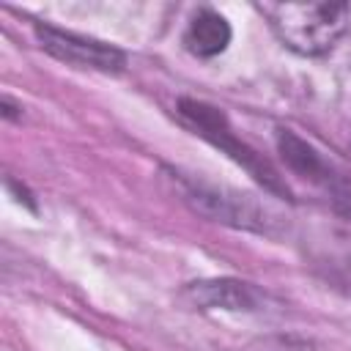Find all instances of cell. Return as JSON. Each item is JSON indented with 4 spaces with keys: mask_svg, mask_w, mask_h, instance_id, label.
<instances>
[{
    "mask_svg": "<svg viewBox=\"0 0 351 351\" xmlns=\"http://www.w3.org/2000/svg\"><path fill=\"white\" fill-rule=\"evenodd\" d=\"M178 110H181L184 121H186L200 137H206L208 143H214L217 148H222L230 159H236V162H239L252 178H258L266 189H271V192L288 197V189L282 186V181H280V176L274 173V167H271L261 154H255L244 140H239V137L233 134V129L228 126V118H225L217 107L203 104V101H195V99H181Z\"/></svg>",
    "mask_w": 351,
    "mask_h": 351,
    "instance_id": "cell-2",
    "label": "cell"
},
{
    "mask_svg": "<svg viewBox=\"0 0 351 351\" xmlns=\"http://www.w3.org/2000/svg\"><path fill=\"white\" fill-rule=\"evenodd\" d=\"M36 38H38L41 49H47L52 58H58L69 66H77V69L121 71L126 66V55L118 47L77 36V33H66L52 25H36Z\"/></svg>",
    "mask_w": 351,
    "mask_h": 351,
    "instance_id": "cell-3",
    "label": "cell"
},
{
    "mask_svg": "<svg viewBox=\"0 0 351 351\" xmlns=\"http://www.w3.org/2000/svg\"><path fill=\"white\" fill-rule=\"evenodd\" d=\"M261 348L263 351H310L313 346L296 337H271V340H263Z\"/></svg>",
    "mask_w": 351,
    "mask_h": 351,
    "instance_id": "cell-8",
    "label": "cell"
},
{
    "mask_svg": "<svg viewBox=\"0 0 351 351\" xmlns=\"http://www.w3.org/2000/svg\"><path fill=\"white\" fill-rule=\"evenodd\" d=\"M274 36L299 55L329 52L351 27V3H261Z\"/></svg>",
    "mask_w": 351,
    "mask_h": 351,
    "instance_id": "cell-1",
    "label": "cell"
},
{
    "mask_svg": "<svg viewBox=\"0 0 351 351\" xmlns=\"http://www.w3.org/2000/svg\"><path fill=\"white\" fill-rule=\"evenodd\" d=\"M184 296L203 310H258L263 296L255 285L241 280H203L186 285Z\"/></svg>",
    "mask_w": 351,
    "mask_h": 351,
    "instance_id": "cell-5",
    "label": "cell"
},
{
    "mask_svg": "<svg viewBox=\"0 0 351 351\" xmlns=\"http://www.w3.org/2000/svg\"><path fill=\"white\" fill-rule=\"evenodd\" d=\"M337 211H340L346 219H351V192L337 197Z\"/></svg>",
    "mask_w": 351,
    "mask_h": 351,
    "instance_id": "cell-9",
    "label": "cell"
},
{
    "mask_svg": "<svg viewBox=\"0 0 351 351\" xmlns=\"http://www.w3.org/2000/svg\"><path fill=\"white\" fill-rule=\"evenodd\" d=\"M173 178L178 181L184 197L206 217L217 219V222H228L236 228H263V214L255 208L252 200L239 197V195H228L217 186L200 184L195 178H186L181 173H173Z\"/></svg>",
    "mask_w": 351,
    "mask_h": 351,
    "instance_id": "cell-4",
    "label": "cell"
},
{
    "mask_svg": "<svg viewBox=\"0 0 351 351\" xmlns=\"http://www.w3.org/2000/svg\"><path fill=\"white\" fill-rule=\"evenodd\" d=\"M277 145H280L282 159H285L293 170H299V173H304V176H310V178H326V167H324L321 156H318L302 137H296V134L288 132V129H280Z\"/></svg>",
    "mask_w": 351,
    "mask_h": 351,
    "instance_id": "cell-7",
    "label": "cell"
},
{
    "mask_svg": "<svg viewBox=\"0 0 351 351\" xmlns=\"http://www.w3.org/2000/svg\"><path fill=\"white\" fill-rule=\"evenodd\" d=\"M228 44H230V25L222 14L211 8H200L184 30V47L197 58H214Z\"/></svg>",
    "mask_w": 351,
    "mask_h": 351,
    "instance_id": "cell-6",
    "label": "cell"
}]
</instances>
